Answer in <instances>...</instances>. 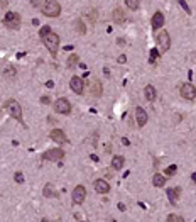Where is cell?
<instances>
[{"label": "cell", "instance_id": "6da1fadb", "mask_svg": "<svg viewBox=\"0 0 196 222\" xmlns=\"http://www.w3.org/2000/svg\"><path fill=\"white\" fill-rule=\"evenodd\" d=\"M4 108H5L7 112L10 114V117H14L17 122H22L24 119H22V108H20L19 102L14 100V98H10V100L5 102V105H4Z\"/></svg>", "mask_w": 196, "mask_h": 222}, {"label": "cell", "instance_id": "7a4b0ae2", "mask_svg": "<svg viewBox=\"0 0 196 222\" xmlns=\"http://www.w3.org/2000/svg\"><path fill=\"white\" fill-rule=\"evenodd\" d=\"M42 42H44V46H46L53 54L58 53V47H59V36H58V34L49 32L47 36L42 37Z\"/></svg>", "mask_w": 196, "mask_h": 222}, {"label": "cell", "instance_id": "3957f363", "mask_svg": "<svg viewBox=\"0 0 196 222\" xmlns=\"http://www.w3.org/2000/svg\"><path fill=\"white\" fill-rule=\"evenodd\" d=\"M42 12L47 17H58L61 14V5L58 2H54V0H47L46 4L42 5Z\"/></svg>", "mask_w": 196, "mask_h": 222}, {"label": "cell", "instance_id": "277c9868", "mask_svg": "<svg viewBox=\"0 0 196 222\" xmlns=\"http://www.w3.org/2000/svg\"><path fill=\"white\" fill-rule=\"evenodd\" d=\"M4 26H7L9 29H19L20 27V15L15 12H7L4 17Z\"/></svg>", "mask_w": 196, "mask_h": 222}, {"label": "cell", "instance_id": "5b68a950", "mask_svg": "<svg viewBox=\"0 0 196 222\" xmlns=\"http://www.w3.org/2000/svg\"><path fill=\"white\" fill-rule=\"evenodd\" d=\"M54 110L58 114H63V115H68L71 112V103L66 100V98H58L54 102Z\"/></svg>", "mask_w": 196, "mask_h": 222}, {"label": "cell", "instance_id": "8992f818", "mask_svg": "<svg viewBox=\"0 0 196 222\" xmlns=\"http://www.w3.org/2000/svg\"><path fill=\"white\" fill-rule=\"evenodd\" d=\"M64 158V151L59 148H54V149H49L42 154V159H47V161H59Z\"/></svg>", "mask_w": 196, "mask_h": 222}, {"label": "cell", "instance_id": "52a82bcc", "mask_svg": "<svg viewBox=\"0 0 196 222\" xmlns=\"http://www.w3.org/2000/svg\"><path fill=\"white\" fill-rule=\"evenodd\" d=\"M71 198H73V202L76 203V205H80V203L85 202V198H86V190H85V187H83V185H78V187L73 190Z\"/></svg>", "mask_w": 196, "mask_h": 222}, {"label": "cell", "instance_id": "ba28073f", "mask_svg": "<svg viewBox=\"0 0 196 222\" xmlns=\"http://www.w3.org/2000/svg\"><path fill=\"white\" fill-rule=\"evenodd\" d=\"M157 44H159V47H161L162 53H166L169 47H171V36H169L166 31L159 32V36H157Z\"/></svg>", "mask_w": 196, "mask_h": 222}, {"label": "cell", "instance_id": "9c48e42d", "mask_svg": "<svg viewBox=\"0 0 196 222\" xmlns=\"http://www.w3.org/2000/svg\"><path fill=\"white\" fill-rule=\"evenodd\" d=\"M69 87H71V90H73L76 95H81L83 90H85V81H83V78H80V76H73L71 81H69Z\"/></svg>", "mask_w": 196, "mask_h": 222}, {"label": "cell", "instance_id": "30bf717a", "mask_svg": "<svg viewBox=\"0 0 196 222\" xmlns=\"http://www.w3.org/2000/svg\"><path fill=\"white\" fill-rule=\"evenodd\" d=\"M181 95L186 100H193L196 97V88L191 83H184V85H181Z\"/></svg>", "mask_w": 196, "mask_h": 222}, {"label": "cell", "instance_id": "8fae6325", "mask_svg": "<svg viewBox=\"0 0 196 222\" xmlns=\"http://www.w3.org/2000/svg\"><path fill=\"white\" fill-rule=\"evenodd\" d=\"M51 139H53L54 142H58V144H66V142H69V139L66 137V134L61 131V129H54V131H51Z\"/></svg>", "mask_w": 196, "mask_h": 222}, {"label": "cell", "instance_id": "7c38bea8", "mask_svg": "<svg viewBox=\"0 0 196 222\" xmlns=\"http://www.w3.org/2000/svg\"><path fill=\"white\" fill-rule=\"evenodd\" d=\"M135 121H137V124H139V127H142V126L147 124V112H145L142 107L135 108Z\"/></svg>", "mask_w": 196, "mask_h": 222}, {"label": "cell", "instance_id": "4fadbf2b", "mask_svg": "<svg viewBox=\"0 0 196 222\" xmlns=\"http://www.w3.org/2000/svg\"><path fill=\"white\" fill-rule=\"evenodd\" d=\"M93 187H95V190H96V193H108L110 192V185H108V182L107 180H96V182L93 183Z\"/></svg>", "mask_w": 196, "mask_h": 222}, {"label": "cell", "instance_id": "5bb4252c", "mask_svg": "<svg viewBox=\"0 0 196 222\" xmlns=\"http://www.w3.org/2000/svg\"><path fill=\"white\" fill-rule=\"evenodd\" d=\"M152 29H159V27L164 26V15H162V12H155L154 15H152Z\"/></svg>", "mask_w": 196, "mask_h": 222}, {"label": "cell", "instance_id": "9a60e30c", "mask_svg": "<svg viewBox=\"0 0 196 222\" xmlns=\"http://www.w3.org/2000/svg\"><path fill=\"white\" fill-rule=\"evenodd\" d=\"M179 195H181V188H177V187H174V188H169V190H167L169 202L172 203V205H176V202H177Z\"/></svg>", "mask_w": 196, "mask_h": 222}, {"label": "cell", "instance_id": "2e32d148", "mask_svg": "<svg viewBox=\"0 0 196 222\" xmlns=\"http://www.w3.org/2000/svg\"><path fill=\"white\" fill-rule=\"evenodd\" d=\"M90 92H91V95H93V97H100L101 92H103V88H101V83H100V81H96V80L91 81V83H90Z\"/></svg>", "mask_w": 196, "mask_h": 222}, {"label": "cell", "instance_id": "e0dca14e", "mask_svg": "<svg viewBox=\"0 0 196 222\" xmlns=\"http://www.w3.org/2000/svg\"><path fill=\"white\" fill-rule=\"evenodd\" d=\"M144 95H145V98H147L149 102H152V100H155L157 92H155V88L152 87V85H147V87L144 88Z\"/></svg>", "mask_w": 196, "mask_h": 222}, {"label": "cell", "instance_id": "ac0fdd59", "mask_svg": "<svg viewBox=\"0 0 196 222\" xmlns=\"http://www.w3.org/2000/svg\"><path fill=\"white\" fill-rule=\"evenodd\" d=\"M152 185H154V187H157V188L164 187V185H166V176L161 175V173H155V175L152 176Z\"/></svg>", "mask_w": 196, "mask_h": 222}, {"label": "cell", "instance_id": "d6986e66", "mask_svg": "<svg viewBox=\"0 0 196 222\" xmlns=\"http://www.w3.org/2000/svg\"><path fill=\"white\" fill-rule=\"evenodd\" d=\"M123 163H125L123 156H113V159H112V168L113 170H122L123 168Z\"/></svg>", "mask_w": 196, "mask_h": 222}, {"label": "cell", "instance_id": "ffe728a7", "mask_svg": "<svg viewBox=\"0 0 196 222\" xmlns=\"http://www.w3.org/2000/svg\"><path fill=\"white\" fill-rule=\"evenodd\" d=\"M42 193H44V197H47V198H53V197H56V192H54V187L51 185V183H47V185H44V190H42Z\"/></svg>", "mask_w": 196, "mask_h": 222}, {"label": "cell", "instance_id": "44dd1931", "mask_svg": "<svg viewBox=\"0 0 196 222\" xmlns=\"http://www.w3.org/2000/svg\"><path fill=\"white\" fill-rule=\"evenodd\" d=\"M113 20L117 24H122V22L125 20V14L122 12V9H115L113 10Z\"/></svg>", "mask_w": 196, "mask_h": 222}, {"label": "cell", "instance_id": "7402d4cb", "mask_svg": "<svg viewBox=\"0 0 196 222\" xmlns=\"http://www.w3.org/2000/svg\"><path fill=\"white\" fill-rule=\"evenodd\" d=\"M139 4H140V0H125V5H127L130 10H137V9H139Z\"/></svg>", "mask_w": 196, "mask_h": 222}, {"label": "cell", "instance_id": "603a6c76", "mask_svg": "<svg viewBox=\"0 0 196 222\" xmlns=\"http://www.w3.org/2000/svg\"><path fill=\"white\" fill-rule=\"evenodd\" d=\"M76 63H78V54H71V56L68 58V61H66L68 68H74L76 66Z\"/></svg>", "mask_w": 196, "mask_h": 222}, {"label": "cell", "instance_id": "cb8c5ba5", "mask_svg": "<svg viewBox=\"0 0 196 222\" xmlns=\"http://www.w3.org/2000/svg\"><path fill=\"white\" fill-rule=\"evenodd\" d=\"M176 171H177V166H176V165H171V166H167V168H166V178H169V176H172L176 173Z\"/></svg>", "mask_w": 196, "mask_h": 222}, {"label": "cell", "instance_id": "d4e9b609", "mask_svg": "<svg viewBox=\"0 0 196 222\" xmlns=\"http://www.w3.org/2000/svg\"><path fill=\"white\" fill-rule=\"evenodd\" d=\"M76 29H78V32H80V34H85V32H86V27L83 26V20H81V19L76 20Z\"/></svg>", "mask_w": 196, "mask_h": 222}, {"label": "cell", "instance_id": "484cf974", "mask_svg": "<svg viewBox=\"0 0 196 222\" xmlns=\"http://www.w3.org/2000/svg\"><path fill=\"white\" fill-rule=\"evenodd\" d=\"M184 219H182L181 216H177V214H171V216L167 217V222H182Z\"/></svg>", "mask_w": 196, "mask_h": 222}, {"label": "cell", "instance_id": "4316f807", "mask_svg": "<svg viewBox=\"0 0 196 222\" xmlns=\"http://www.w3.org/2000/svg\"><path fill=\"white\" fill-rule=\"evenodd\" d=\"M157 56H159L157 49H150V58H149V63H150V65H154L155 60H157Z\"/></svg>", "mask_w": 196, "mask_h": 222}, {"label": "cell", "instance_id": "83f0119b", "mask_svg": "<svg viewBox=\"0 0 196 222\" xmlns=\"http://www.w3.org/2000/svg\"><path fill=\"white\" fill-rule=\"evenodd\" d=\"M51 32V27L49 26H44L42 27V29H41L39 31V36H41V39H42V37H44V36H47V34Z\"/></svg>", "mask_w": 196, "mask_h": 222}, {"label": "cell", "instance_id": "f1b7e54d", "mask_svg": "<svg viewBox=\"0 0 196 222\" xmlns=\"http://www.w3.org/2000/svg\"><path fill=\"white\" fill-rule=\"evenodd\" d=\"M14 180H15V182L17 183H24V173H15V176H14Z\"/></svg>", "mask_w": 196, "mask_h": 222}, {"label": "cell", "instance_id": "f546056e", "mask_svg": "<svg viewBox=\"0 0 196 222\" xmlns=\"http://www.w3.org/2000/svg\"><path fill=\"white\" fill-rule=\"evenodd\" d=\"M179 5H181L182 9L186 10V14H191V9H189V5L186 4V2H184V0H179Z\"/></svg>", "mask_w": 196, "mask_h": 222}, {"label": "cell", "instance_id": "4dcf8cb0", "mask_svg": "<svg viewBox=\"0 0 196 222\" xmlns=\"http://www.w3.org/2000/svg\"><path fill=\"white\" fill-rule=\"evenodd\" d=\"M4 75H5V76H10V78H14V76H15V70H14V68H9V70H5V71H4Z\"/></svg>", "mask_w": 196, "mask_h": 222}, {"label": "cell", "instance_id": "1f68e13d", "mask_svg": "<svg viewBox=\"0 0 196 222\" xmlns=\"http://www.w3.org/2000/svg\"><path fill=\"white\" fill-rule=\"evenodd\" d=\"M31 5L32 7H41V0H31Z\"/></svg>", "mask_w": 196, "mask_h": 222}, {"label": "cell", "instance_id": "d6a6232c", "mask_svg": "<svg viewBox=\"0 0 196 222\" xmlns=\"http://www.w3.org/2000/svg\"><path fill=\"white\" fill-rule=\"evenodd\" d=\"M118 63H125V61H127V56H125V54H122V56H118Z\"/></svg>", "mask_w": 196, "mask_h": 222}, {"label": "cell", "instance_id": "836d02e7", "mask_svg": "<svg viewBox=\"0 0 196 222\" xmlns=\"http://www.w3.org/2000/svg\"><path fill=\"white\" fill-rule=\"evenodd\" d=\"M41 102H42V103H49L51 98H49V97H41Z\"/></svg>", "mask_w": 196, "mask_h": 222}, {"label": "cell", "instance_id": "e575fe53", "mask_svg": "<svg viewBox=\"0 0 196 222\" xmlns=\"http://www.w3.org/2000/svg\"><path fill=\"white\" fill-rule=\"evenodd\" d=\"M90 17H91V20L95 22V19H96V12H95V10H91V14H90Z\"/></svg>", "mask_w": 196, "mask_h": 222}, {"label": "cell", "instance_id": "d590c367", "mask_svg": "<svg viewBox=\"0 0 196 222\" xmlns=\"http://www.w3.org/2000/svg\"><path fill=\"white\" fill-rule=\"evenodd\" d=\"M4 7H7V0H0V9H4Z\"/></svg>", "mask_w": 196, "mask_h": 222}, {"label": "cell", "instance_id": "8d00e7d4", "mask_svg": "<svg viewBox=\"0 0 196 222\" xmlns=\"http://www.w3.org/2000/svg\"><path fill=\"white\" fill-rule=\"evenodd\" d=\"M46 87H47V88H53V87H54V83H53V81H47Z\"/></svg>", "mask_w": 196, "mask_h": 222}, {"label": "cell", "instance_id": "74e56055", "mask_svg": "<svg viewBox=\"0 0 196 222\" xmlns=\"http://www.w3.org/2000/svg\"><path fill=\"white\" fill-rule=\"evenodd\" d=\"M118 209H120L122 212H123V210H125V205H123V203H118Z\"/></svg>", "mask_w": 196, "mask_h": 222}, {"label": "cell", "instance_id": "f35d334b", "mask_svg": "<svg viewBox=\"0 0 196 222\" xmlns=\"http://www.w3.org/2000/svg\"><path fill=\"white\" fill-rule=\"evenodd\" d=\"M191 180H193V182L196 183V173H193V176H191Z\"/></svg>", "mask_w": 196, "mask_h": 222}]
</instances>
